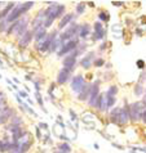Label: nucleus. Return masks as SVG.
<instances>
[{
  "label": "nucleus",
  "mask_w": 146,
  "mask_h": 153,
  "mask_svg": "<svg viewBox=\"0 0 146 153\" xmlns=\"http://www.w3.org/2000/svg\"><path fill=\"white\" fill-rule=\"evenodd\" d=\"M93 57H94V54H93V53H89L88 56L80 62V63H81V67H84V68H88V67L91 66V62H92Z\"/></svg>",
  "instance_id": "19"
},
{
  "label": "nucleus",
  "mask_w": 146,
  "mask_h": 153,
  "mask_svg": "<svg viewBox=\"0 0 146 153\" xmlns=\"http://www.w3.org/2000/svg\"><path fill=\"white\" fill-rule=\"evenodd\" d=\"M111 121L120 124V108H115L111 111Z\"/></svg>",
  "instance_id": "18"
},
{
  "label": "nucleus",
  "mask_w": 146,
  "mask_h": 153,
  "mask_svg": "<svg viewBox=\"0 0 146 153\" xmlns=\"http://www.w3.org/2000/svg\"><path fill=\"white\" fill-rule=\"evenodd\" d=\"M58 151L62 152V153H70L71 148H70V146H68L67 143H63V144H61V146L58 147Z\"/></svg>",
  "instance_id": "25"
},
{
  "label": "nucleus",
  "mask_w": 146,
  "mask_h": 153,
  "mask_svg": "<svg viewBox=\"0 0 146 153\" xmlns=\"http://www.w3.org/2000/svg\"><path fill=\"white\" fill-rule=\"evenodd\" d=\"M100 18L104 19V21H107V18H109V17H107L105 13H100Z\"/></svg>",
  "instance_id": "34"
},
{
  "label": "nucleus",
  "mask_w": 146,
  "mask_h": 153,
  "mask_svg": "<svg viewBox=\"0 0 146 153\" xmlns=\"http://www.w3.org/2000/svg\"><path fill=\"white\" fill-rule=\"evenodd\" d=\"M142 120H144V122L146 124V109H145V111L142 112Z\"/></svg>",
  "instance_id": "35"
},
{
  "label": "nucleus",
  "mask_w": 146,
  "mask_h": 153,
  "mask_svg": "<svg viewBox=\"0 0 146 153\" xmlns=\"http://www.w3.org/2000/svg\"><path fill=\"white\" fill-rule=\"evenodd\" d=\"M71 88H72V90L76 91V93H80L83 91V89L85 88V81H84V79H83V76H75L74 79H72V82H71Z\"/></svg>",
  "instance_id": "4"
},
{
  "label": "nucleus",
  "mask_w": 146,
  "mask_h": 153,
  "mask_svg": "<svg viewBox=\"0 0 146 153\" xmlns=\"http://www.w3.org/2000/svg\"><path fill=\"white\" fill-rule=\"evenodd\" d=\"M3 102H5V94L0 93V103H3Z\"/></svg>",
  "instance_id": "33"
},
{
  "label": "nucleus",
  "mask_w": 146,
  "mask_h": 153,
  "mask_svg": "<svg viewBox=\"0 0 146 153\" xmlns=\"http://www.w3.org/2000/svg\"><path fill=\"white\" fill-rule=\"evenodd\" d=\"M79 54V52L76 50V52H72V54H70V56H67L66 58H65V61H63V66H65V68H67V70H71L72 67L75 66V63H76V59H75V57Z\"/></svg>",
  "instance_id": "10"
},
{
  "label": "nucleus",
  "mask_w": 146,
  "mask_h": 153,
  "mask_svg": "<svg viewBox=\"0 0 146 153\" xmlns=\"http://www.w3.org/2000/svg\"><path fill=\"white\" fill-rule=\"evenodd\" d=\"M35 97H36L38 102H39V104L43 107V100H41V97H40V94H39V91H36V93H35Z\"/></svg>",
  "instance_id": "31"
},
{
  "label": "nucleus",
  "mask_w": 146,
  "mask_h": 153,
  "mask_svg": "<svg viewBox=\"0 0 146 153\" xmlns=\"http://www.w3.org/2000/svg\"><path fill=\"white\" fill-rule=\"evenodd\" d=\"M13 113L14 112H13V109H12V108H7L4 112H2V113H0V124H4L8 118L13 116Z\"/></svg>",
  "instance_id": "16"
},
{
  "label": "nucleus",
  "mask_w": 146,
  "mask_h": 153,
  "mask_svg": "<svg viewBox=\"0 0 146 153\" xmlns=\"http://www.w3.org/2000/svg\"><path fill=\"white\" fill-rule=\"evenodd\" d=\"M117 86H111L110 89H109V91H107V97H114L115 95V93H117Z\"/></svg>",
  "instance_id": "27"
},
{
  "label": "nucleus",
  "mask_w": 146,
  "mask_h": 153,
  "mask_svg": "<svg viewBox=\"0 0 146 153\" xmlns=\"http://www.w3.org/2000/svg\"><path fill=\"white\" fill-rule=\"evenodd\" d=\"M22 13H23V10H22V8H21V4H18V5H16L13 9H12V12L9 13V16H8L7 18H5V21H7L8 23H9V22H13V21L16 22L17 18H18V17L22 14Z\"/></svg>",
  "instance_id": "7"
},
{
  "label": "nucleus",
  "mask_w": 146,
  "mask_h": 153,
  "mask_svg": "<svg viewBox=\"0 0 146 153\" xmlns=\"http://www.w3.org/2000/svg\"><path fill=\"white\" fill-rule=\"evenodd\" d=\"M135 91H136V95H141V94H142V88H141V85H140V84L136 86Z\"/></svg>",
  "instance_id": "29"
},
{
  "label": "nucleus",
  "mask_w": 146,
  "mask_h": 153,
  "mask_svg": "<svg viewBox=\"0 0 146 153\" xmlns=\"http://www.w3.org/2000/svg\"><path fill=\"white\" fill-rule=\"evenodd\" d=\"M27 22H29V19L26 17L22 19H17L16 22L8 28V33H16V35H18L20 37L23 36L25 32L27 31Z\"/></svg>",
  "instance_id": "2"
},
{
  "label": "nucleus",
  "mask_w": 146,
  "mask_h": 153,
  "mask_svg": "<svg viewBox=\"0 0 146 153\" xmlns=\"http://www.w3.org/2000/svg\"><path fill=\"white\" fill-rule=\"evenodd\" d=\"M80 31V26H78V25H71L70 27H68L65 32L62 33L61 36H59V39H61V41L65 44V40H68L70 41V39H72L75 35H78V32ZM72 40H75V39H72Z\"/></svg>",
  "instance_id": "3"
},
{
  "label": "nucleus",
  "mask_w": 146,
  "mask_h": 153,
  "mask_svg": "<svg viewBox=\"0 0 146 153\" xmlns=\"http://www.w3.org/2000/svg\"><path fill=\"white\" fill-rule=\"evenodd\" d=\"M98 97H100V93H98V85L96 82L94 85L91 86V93H89V104L93 105V107H96Z\"/></svg>",
  "instance_id": "9"
},
{
  "label": "nucleus",
  "mask_w": 146,
  "mask_h": 153,
  "mask_svg": "<svg viewBox=\"0 0 146 153\" xmlns=\"http://www.w3.org/2000/svg\"><path fill=\"white\" fill-rule=\"evenodd\" d=\"M76 45H78V40H70V41L65 42V44L62 45V48L58 50V56H59V57L65 56V54H67L68 52L74 50V49L76 48Z\"/></svg>",
  "instance_id": "5"
},
{
  "label": "nucleus",
  "mask_w": 146,
  "mask_h": 153,
  "mask_svg": "<svg viewBox=\"0 0 146 153\" xmlns=\"http://www.w3.org/2000/svg\"><path fill=\"white\" fill-rule=\"evenodd\" d=\"M34 35H35V40H40L43 37L47 36V28L44 26H40L38 28H34Z\"/></svg>",
  "instance_id": "15"
},
{
  "label": "nucleus",
  "mask_w": 146,
  "mask_h": 153,
  "mask_svg": "<svg viewBox=\"0 0 146 153\" xmlns=\"http://www.w3.org/2000/svg\"><path fill=\"white\" fill-rule=\"evenodd\" d=\"M102 65H104V61H102V59H97V61L94 62V66H97V67H100Z\"/></svg>",
  "instance_id": "32"
},
{
  "label": "nucleus",
  "mask_w": 146,
  "mask_h": 153,
  "mask_svg": "<svg viewBox=\"0 0 146 153\" xmlns=\"http://www.w3.org/2000/svg\"><path fill=\"white\" fill-rule=\"evenodd\" d=\"M76 12H78L79 14H81L84 12V4H78V7H76Z\"/></svg>",
  "instance_id": "28"
},
{
  "label": "nucleus",
  "mask_w": 146,
  "mask_h": 153,
  "mask_svg": "<svg viewBox=\"0 0 146 153\" xmlns=\"http://www.w3.org/2000/svg\"><path fill=\"white\" fill-rule=\"evenodd\" d=\"M63 10H65V7L63 5H57V4H52L48 9H45V22H44V26L45 28L47 27H49L50 25L53 23V19L54 18H57V17H59L62 13H63Z\"/></svg>",
  "instance_id": "1"
},
{
  "label": "nucleus",
  "mask_w": 146,
  "mask_h": 153,
  "mask_svg": "<svg viewBox=\"0 0 146 153\" xmlns=\"http://www.w3.org/2000/svg\"><path fill=\"white\" fill-rule=\"evenodd\" d=\"M44 22H45V12H44V10H40L39 14H38L35 18H34L32 26H34V28H38V27L43 26V25H44Z\"/></svg>",
  "instance_id": "11"
},
{
  "label": "nucleus",
  "mask_w": 146,
  "mask_h": 153,
  "mask_svg": "<svg viewBox=\"0 0 146 153\" xmlns=\"http://www.w3.org/2000/svg\"><path fill=\"white\" fill-rule=\"evenodd\" d=\"M68 77H70V70L63 68V70L59 71V74L57 76V82L58 84H65Z\"/></svg>",
  "instance_id": "12"
},
{
  "label": "nucleus",
  "mask_w": 146,
  "mask_h": 153,
  "mask_svg": "<svg viewBox=\"0 0 146 153\" xmlns=\"http://www.w3.org/2000/svg\"><path fill=\"white\" fill-rule=\"evenodd\" d=\"M129 116L132 120H140V117H142V108H141V103H133L131 107Z\"/></svg>",
  "instance_id": "8"
},
{
  "label": "nucleus",
  "mask_w": 146,
  "mask_h": 153,
  "mask_svg": "<svg viewBox=\"0 0 146 153\" xmlns=\"http://www.w3.org/2000/svg\"><path fill=\"white\" fill-rule=\"evenodd\" d=\"M145 105H146V97H145Z\"/></svg>",
  "instance_id": "40"
},
{
  "label": "nucleus",
  "mask_w": 146,
  "mask_h": 153,
  "mask_svg": "<svg viewBox=\"0 0 146 153\" xmlns=\"http://www.w3.org/2000/svg\"><path fill=\"white\" fill-rule=\"evenodd\" d=\"M31 39H32V32L26 31V32H25V35L21 36V39H20V46H21V48H25V46H27L29 42L31 41Z\"/></svg>",
  "instance_id": "13"
},
{
  "label": "nucleus",
  "mask_w": 146,
  "mask_h": 153,
  "mask_svg": "<svg viewBox=\"0 0 146 153\" xmlns=\"http://www.w3.org/2000/svg\"><path fill=\"white\" fill-rule=\"evenodd\" d=\"M40 127H43V129H47V124H40Z\"/></svg>",
  "instance_id": "38"
},
{
  "label": "nucleus",
  "mask_w": 146,
  "mask_h": 153,
  "mask_svg": "<svg viewBox=\"0 0 146 153\" xmlns=\"http://www.w3.org/2000/svg\"><path fill=\"white\" fill-rule=\"evenodd\" d=\"M88 33H89V25H83V26H80L79 35H80L81 37L88 36Z\"/></svg>",
  "instance_id": "23"
},
{
  "label": "nucleus",
  "mask_w": 146,
  "mask_h": 153,
  "mask_svg": "<svg viewBox=\"0 0 146 153\" xmlns=\"http://www.w3.org/2000/svg\"><path fill=\"white\" fill-rule=\"evenodd\" d=\"M7 108H8V107H7V103H5V102H3V103H0V113L4 112Z\"/></svg>",
  "instance_id": "30"
},
{
  "label": "nucleus",
  "mask_w": 146,
  "mask_h": 153,
  "mask_svg": "<svg viewBox=\"0 0 146 153\" xmlns=\"http://www.w3.org/2000/svg\"><path fill=\"white\" fill-rule=\"evenodd\" d=\"M94 39H102L104 37V35H105V30H104V27H102V25L100 23V22H96L94 23Z\"/></svg>",
  "instance_id": "14"
},
{
  "label": "nucleus",
  "mask_w": 146,
  "mask_h": 153,
  "mask_svg": "<svg viewBox=\"0 0 146 153\" xmlns=\"http://www.w3.org/2000/svg\"><path fill=\"white\" fill-rule=\"evenodd\" d=\"M115 103V98L114 97H107L106 95V107H111Z\"/></svg>",
  "instance_id": "26"
},
{
  "label": "nucleus",
  "mask_w": 146,
  "mask_h": 153,
  "mask_svg": "<svg viewBox=\"0 0 146 153\" xmlns=\"http://www.w3.org/2000/svg\"><path fill=\"white\" fill-rule=\"evenodd\" d=\"M16 5H14V3H9L8 5L5 7V9H3L2 10V13H0V19H3V18H7L8 16H9V13L12 12V9H13Z\"/></svg>",
  "instance_id": "17"
},
{
  "label": "nucleus",
  "mask_w": 146,
  "mask_h": 153,
  "mask_svg": "<svg viewBox=\"0 0 146 153\" xmlns=\"http://www.w3.org/2000/svg\"><path fill=\"white\" fill-rule=\"evenodd\" d=\"M137 63H138V65H137V66H138V67H144V62H142V61H138V62H137Z\"/></svg>",
  "instance_id": "37"
},
{
  "label": "nucleus",
  "mask_w": 146,
  "mask_h": 153,
  "mask_svg": "<svg viewBox=\"0 0 146 153\" xmlns=\"http://www.w3.org/2000/svg\"><path fill=\"white\" fill-rule=\"evenodd\" d=\"M72 14H66V16H63V18L61 19V22H59V28H63L66 26V25L70 23V21L72 19Z\"/></svg>",
  "instance_id": "21"
},
{
  "label": "nucleus",
  "mask_w": 146,
  "mask_h": 153,
  "mask_svg": "<svg viewBox=\"0 0 146 153\" xmlns=\"http://www.w3.org/2000/svg\"><path fill=\"white\" fill-rule=\"evenodd\" d=\"M96 107H97L98 109H101V111H104V109L106 108V99H105L104 95H100V97H98Z\"/></svg>",
  "instance_id": "20"
},
{
  "label": "nucleus",
  "mask_w": 146,
  "mask_h": 153,
  "mask_svg": "<svg viewBox=\"0 0 146 153\" xmlns=\"http://www.w3.org/2000/svg\"><path fill=\"white\" fill-rule=\"evenodd\" d=\"M57 37V31H54V32H52L50 35H47V37H45V40H44V42L41 44V46L39 48V50L41 53H45L47 50H49V48H50V45H52V42H53V40Z\"/></svg>",
  "instance_id": "6"
},
{
  "label": "nucleus",
  "mask_w": 146,
  "mask_h": 153,
  "mask_svg": "<svg viewBox=\"0 0 146 153\" xmlns=\"http://www.w3.org/2000/svg\"><path fill=\"white\" fill-rule=\"evenodd\" d=\"M54 153H62V152H59V151H57V152H54Z\"/></svg>",
  "instance_id": "39"
},
{
  "label": "nucleus",
  "mask_w": 146,
  "mask_h": 153,
  "mask_svg": "<svg viewBox=\"0 0 146 153\" xmlns=\"http://www.w3.org/2000/svg\"><path fill=\"white\" fill-rule=\"evenodd\" d=\"M89 93H91V86H87V85H85V88L83 89V91L79 94V99L80 100L87 99V98L89 97Z\"/></svg>",
  "instance_id": "22"
},
{
  "label": "nucleus",
  "mask_w": 146,
  "mask_h": 153,
  "mask_svg": "<svg viewBox=\"0 0 146 153\" xmlns=\"http://www.w3.org/2000/svg\"><path fill=\"white\" fill-rule=\"evenodd\" d=\"M12 149V144L8 143V142H0V151L2 152H7Z\"/></svg>",
  "instance_id": "24"
},
{
  "label": "nucleus",
  "mask_w": 146,
  "mask_h": 153,
  "mask_svg": "<svg viewBox=\"0 0 146 153\" xmlns=\"http://www.w3.org/2000/svg\"><path fill=\"white\" fill-rule=\"evenodd\" d=\"M20 95L22 97V98H26V97H27V93H25V91H21V93H20Z\"/></svg>",
  "instance_id": "36"
}]
</instances>
